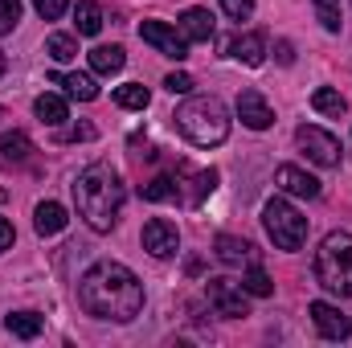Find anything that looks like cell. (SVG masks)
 I'll list each match as a JSON object with an SVG mask.
<instances>
[{
    "instance_id": "cell-29",
    "label": "cell",
    "mask_w": 352,
    "mask_h": 348,
    "mask_svg": "<svg viewBox=\"0 0 352 348\" xmlns=\"http://www.w3.org/2000/svg\"><path fill=\"white\" fill-rule=\"evenodd\" d=\"M316 4V17L328 33H340V0H311Z\"/></svg>"
},
{
    "instance_id": "cell-27",
    "label": "cell",
    "mask_w": 352,
    "mask_h": 348,
    "mask_svg": "<svg viewBox=\"0 0 352 348\" xmlns=\"http://www.w3.org/2000/svg\"><path fill=\"white\" fill-rule=\"evenodd\" d=\"M242 291H246V295H258V299H266V295H274V283H270V274H266L263 266H250V270L242 274Z\"/></svg>"
},
{
    "instance_id": "cell-3",
    "label": "cell",
    "mask_w": 352,
    "mask_h": 348,
    "mask_svg": "<svg viewBox=\"0 0 352 348\" xmlns=\"http://www.w3.org/2000/svg\"><path fill=\"white\" fill-rule=\"evenodd\" d=\"M173 123H176V131L188 144H197V148H217V144L230 140V115H226L221 98H213V94H201V98L180 102Z\"/></svg>"
},
{
    "instance_id": "cell-10",
    "label": "cell",
    "mask_w": 352,
    "mask_h": 348,
    "mask_svg": "<svg viewBox=\"0 0 352 348\" xmlns=\"http://www.w3.org/2000/svg\"><path fill=\"white\" fill-rule=\"evenodd\" d=\"M307 316H311V324L320 328V336H324V340H349V336H352V320L340 312V307L324 303V299L307 303Z\"/></svg>"
},
{
    "instance_id": "cell-22",
    "label": "cell",
    "mask_w": 352,
    "mask_h": 348,
    "mask_svg": "<svg viewBox=\"0 0 352 348\" xmlns=\"http://www.w3.org/2000/svg\"><path fill=\"white\" fill-rule=\"evenodd\" d=\"M33 111H37V119H41V123H50V127H58V123H66V119H70L66 98H58V94H41V98L33 102Z\"/></svg>"
},
{
    "instance_id": "cell-26",
    "label": "cell",
    "mask_w": 352,
    "mask_h": 348,
    "mask_svg": "<svg viewBox=\"0 0 352 348\" xmlns=\"http://www.w3.org/2000/svg\"><path fill=\"white\" fill-rule=\"evenodd\" d=\"M45 54H50L54 62H70V58H78V41H74L70 33H50Z\"/></svg>"
},
{
    "instance_id": "cell-14",
    "label": "cell",
    "mask_w": 352,
    "mask_h": 348,
    "mask_svg": "<svg viewBox=\"0 0 352 348\" xmlns=\"http://www.w3.org/2000/svg\"><path fill=\"white\" fill-rule=\"evenodd\" d=\"M66 209L58 205V201H41L37 209H33V226H37V234L41 238H54V234H62L66 230Z\"/></svg>"
},
{
    "instance_id": "cell-12",
    "label": "cell",
    "mask_w": 352,
    "mask_h": 348,
    "mask_svg": "<svg viewBox=\"0 0 352 348\" xmlns=\"http://www.w3.org/2000/svg\"><path fill=\"white\" fill-rule=\"evenodd\" d=\"M238 119H242L250 131H266V127L274 123V111L266 107V98L258 90H242V94H238Z\"/></svg>"
},
{
    "instance_id": "cell-1",
    "label": "cell",
    "mask_w": 352,
    "mask_h": 348,
    "mask_svg": "<svg viewBox=\"0 0 352 348\" xmlns=\"http://www.w3.org/2000/svg\"><path fill=\"white\" fill-rule=\"evenodd\" d=\"M78 303H82V312L94 316V320L127 324V320H135L140 307H144V283H140L123 262L102 259L78 279Z\"/></svg>"
},
{
    "instance_id": "cell-36",
    "label": "cell",
    "mask_w": 352,
    "mask_h": 348,
    "mask_svg": "<svg viewBox=\"0 0 352 348\" xmlns=\"http://www.w3.org/2000/svg\"><path fill=\"white\" fill-rule=\"evenodd\" d=\"M12 238H16V234H12V221H4V217H0V250H8V246H12Z\"/></svg>"
},
{
    "instance_id": "cell-11",
    "label": "cell",
    "mask_w": 352,
    "mask_h": 348,
    "mask_svg": "<svg viewBox=\"0 0 352 348\" xmlns=\"http://www.w3.org/2000/svg\"><path fill=\"white\" fill-rule=\"evenodd\" d=\"M176 246H180V234H176V226L168 217H152V221L144 226V250H148L152 259H173Z\"/></svg>"
},
{
    "instance_id": "cell-33",
    "label": "cell",
    "mask_w": 352,
    "mask_h": 348,
    "mask_svg": "<svg viewBox=\"0 0 352 348\" xmlns=\"http://www.w3.org/2000/svg\"><path fill=\"white\" fill-rule=\"evenodd\" d=\"M164 90H168V94H188V90H192V78L176 70V74H168V78H164Z\"/></svg>"
},
{
    "instance_id": "cell-30",
    "label": "cell",
    "mask_w": 352,
    "mask_h": 348,
    "mask_svg": "<svg viewBox=\"0 0 352 348\" xmlns=\"http://www.w3.org/2000/svg\"><path fill=\"white\" fill-rule=\"evenodd\" d=\"M21 21V0H0V33H12Z\"/></svg>"
},
{
    "instance_id": "cell-25",
    "label": "cell",
    "mask_w": 352,
    "mask_h": 348,
    "mask_svg": "<svg viewBox=\"0 0 352 348\" xmlns=\"http://www.w3.org/2000/svg\"><path fill=\"white\" fill-rule=\"evenodd\" d=\"M311 107L320 111V115H332V119H340L344 111H349V102H344V94L332 87H320L316 94H311Z\"/></svg>"
},
{
    "instance_id": "cell-23",
    "label": "cell",
    "mask_w": 352,
    "mask_h": 348,
    "mask_svg": "<svg viewBox=\"0 0 352 348\" xmlns=\"http://www.w3.org/2000/svg\"><path fill=\"white\" fill-rule=\"evenodd\" d=\"M74 25H78L82 37H94V33L102 29V8H98L94 0H78V4H74Z\"/></svg>"
},
{
    "instance_id": "cell-24",
    "label": "cell",
    "mask_w": 352,
    "mask_h": 348,
    "mask_svg": "<svg viewBox=\"0 0 352 348\" xmlns=\"http://www.w3.org/2000/svg\"><path fill=\"white\" fill-rule=\"evenodd\" d=\"M115 102L123 107V111H144L148 102H152V94L144 83H123V87H115Z\"/></svg>"
},
{
    "instance_id": "cell-32",
    "label": "cell",
    "mask_w": 352,
    "mask_h": 348,
    "mask_svg": "<svg viewBox=\"0 0 352 348\" xmlns=\"http://www.w3.org/2000/svg\"><path fill=\"white\" fill-rule=\"evenodd\" d=\"M33 8L41 12V21H58L70 8V0H33Z\"/></svg>"
},
{
    "instance_id": "cell-15",
    "label": "cell",
    "mask_w": 352,
    "mask_h": 348,
    "mask_svg": "<svg viewBox=\"0 0 352 348\" xmlns=\"http://www.w3.org/2000/svg\"><path fill=\"white\" fill-rule=\"evenodd\" d=\"M180 33H184V41H209V37H213V17H209V8H184V12H180Z\"/></svg>"
},
{
    "instance_id": "cell-7",
    "label": "cell",
    "mask_w": 352,
    "mask_h": 348,
    "mask_svg": "<svg viewBox=\"0 0 352 348\" xmlns=\"http://www.w3.org/2000/svg\"><path fill=\"white\" fill-rule=\"evenodd\" d=\"M205 299H209V307H213L217 316H226V320H242V316H250V303H246L242 283L209 279V283H205Z\"/></svg>"
},
{
    "instance_id": "cell-20",
    "label": "cell",
    "mask_w": 352,
    "mask_h": 348,
    "mask_svg": "<svg viewBox=\"0 0 352 348\" xmlns=\"http://www.w3.org/2000/svg\"><path fill=\"white\" fill-rule=\"evenodd\" d=\"M4 328H8L12 336H21V340H33V336H41L45 320H41L37 312H12V316H4Z\"/></svg>"
},
{
    "instance_id": "cell-4",
    "label": "cell",
    "mask_w": 352,
    "mask_h": 348,
    "mask_svg": "<svg viewBox=\"0 0 352 348\" xmlns=\"http://www.w3.org/2000/svg\"><path fill=\"white\" fill-rule=\"evenodd\" d=\"M316 279H320L324 291H332L340 299L352 295V234L332 230L320 242V250H316Z\"/></svg>"
},
{
    "instance_id": "cell-34",
    "label": "cell",
    "mask_w": 352,
    "mask_h": 348,
    "mask_svg": "<svg viewBox=\"0 0 352 348\" xmlns=\"http://www.w3.org/2000/svg\"><path fill=\"white\" fill-rule=\"evenodd\" d=\"M274 58H278V66H291V62H295V45H291V41H278V45H274Z\"/></svg>"
},
{
    "instance_id": "cell-37",
    "label": "cell",
    "mask_w": 352,
    "mask_h": 348,
    "mask_svg": "<svg viewBox=\"0 0 352 348\" xmlns=\"http://www.w3.org/2000/svg\"><path fill=\"white\" fill-rule=\"evenodd\" d=\"M4 66H8V62H4V54H0V74H4Z\"/></svg>"
},
{
    "instance_id": "cell-21",
    "label": "cell",
    "mask_w": 352,
    "mask_h": 348,
    "mask_svg": "<svg viewBox=\"0 0 352 348\" xmlns=\"http://www.w3.org/2000/svg\"><path fill=\"white\" fill-rule=\"evenodd\" d=\"M29 152H33V144H29L25 131L0 135V160H4V164H21V160H29Z\"/></svg>"
},
{
    "instance_id": "cell-9",
    "label": "cell",
    "mask_w": 352,
    "mask_h": 348,
    "mask_svg": "<svg viewBox=\"0 0 352 348\" xmlns=\"http://www.w3.org/2000/svg\"><path fill=\"white\" fill-rule=\"evenodd\" d=\"M140 37H144L152 50H160L164 58H173V62H184V58H188L184 33L173 29V25H164V21H140Z\"/></svg>"
},
{
    "instance_id": "cell-35",
    "label": "cell",
    "mask_w": 352,
    "mask_h": 348,
    "mask_svg": "<svg viewBox=\"0 0 352 348\" xmlns=\"http://www.w3.org/2000/svg\"><path fill=\"white\" fill-rule=\"evenodd\" d=\"M62 140H94V127H90V123H78V127H70Z\"/></svg>"
},
{
    "instance_id": "cell-2",
    "label": "cell",
    "mask_w": 352,
    "mask_h": 348,
    "mask_svg": "<svg viewBox=\"0 0 352 348\" xmlns=\"http://www.w3.org/2000/svg\"><path fill=\"white\" fill-rule=\"evenodd\" d=\"M123 180L111 164H90L78 173L74 180V205H78V217L87 221L94 234H111L115 221H119V209H123Z\"/></svg>"
},
{
    "instance_id": "cell-31",
    "label": "cell",
    "mask_w": 352,
    "mask_h": 348,
    "mask_svg": "<svg viewBox=\"0 0 352 348\" xmlns=\"http://www.w3.org/2000/svg\"><path fill=\"white\" fill-rule=\"evenodd\" d=\"M221 12L234 21H246V17H254V0H221Z\"/></svg>"
},
{
    "instance_id": "cell-8",
    "label": "cell",
    "mask_w": 352,
    "mask_h": 348,
    "mask_svg": "<svg viewBox=\"0 0 352 348\" xmlns=\"http://www.w3.org/2000/svg\"><path fill=\"white\" fill-rule=\"evenodd\" d=\"M176 201H184V205H201L213 188H217V173L213 168H192L188 160H180L176 164Z\"/></svg>"
},
{
    "instance_id": "cell-18",
    "label": "cell",
    "mask_w": 352,
    "mask_h": 348,
    "mask_svg": "<svg viewBox=\"0 0 352 348\" xmlns=\"http://www.w3.org/2000/svg\"><path fill=\"white\" fill-rule=\"evenodd\" d=\"M123 62H127V54H123V45H94L90 50V70L94 74H119L123 70Z\"/></svg>"
},
{
    "instance_id": "cell-28",
    "label": "cell",
    "mask_w": 352,
    "mask_h": 348,
    "mask_svg": "<svg viewBox=\"0 0 352 348\" xmlns=\"http://www.w3.org/2000/svg\"><path fill=\"white\" fill-rule=\"evenodd\" d=\"M144 201H176V180L173 176H152L144 188H140Z\"/></svg>"
},
{
    "instance_id": "cell-19",
    "label": "cell",
    "mask_w": 352,
    "mask_h": 348,
    "mask_svg": "<svg viewBox=\"0 0 352 348\" xmlns=\"http://www.w3.org/2000/svg\"><path fill=\"white\" fill-rule=\"evenodd\" d=\"M50 83L66 87V94H70V98H78V102L98 98V87H94V78H90V74H50Z\"/></svg>"
},
{
    "instance_id": "cell-17",
    "label": "cell",
    "mask_w": 352,
    "mask_h": 348,
    "mask_svg": "<svg viewBox=\"0 0 352 348\" xmlns=\"http://www.w3.org/2000/svg\"><path fill=\"white\" fill-rule=\"evenodd\" d=\"M217 259L226 262V266H242V262H254V246L246 242V238H234V234H221L217 242Z\"/></svg>"
},
{
    "instance_id": "cell-5",
    "label": "cell",
    "mask_w": 352,
    "mask_h": 348,
    "mask_svg": "<svg viewBox=\"0 0 352 348\" xmlns=\"http://www.w3.org/2000/svg\"><path fill=\"white\" fill-rule=\"evenodd\" d=\"M263 226L278 250H299L303 238H307V217L295 205H287L283 197H270L263 205Z\"/></svg>"
},
{
    "instance_id": "cell-13",
    "label": "cell",
    "mask_w": 352,
    "mask_h": 348,
    "mask_svg": "<svg viewBox=\"0 0 352 348\" xmlns=\"http://www.w3.org/2000/svg\"><path fill=\"white\" fill-rule=\"evenodd\" d=\"M274 184L283 188V193H291V197H320V180L311 173H303V168H295V164H283L278 173H274Z\"/></svg>"
},
{
    "instance_id": "cell-6",
    "label": "cell",
    "mask_w": 352,
    "mask_h": 348,
    "mask_svg": "<svg viewBox=\"0 0 352 348\" xmlns=\"http://www.w3.org/2000/svg\"><path fill=\"white\" fill-rule=\"evenodd\" d=\"M295 144L303 148V156L311 160V164H320V168H336L340 164V140L336 135H328L324 127H299L295 131Z\"/></svg>"
},
{
    "instance_id": "cell-16",
    "label": "cell",
    "mask_w": 352,
    "mask_h": 348,
    "mask_svg": "<svg viewBox=\"0 0 352 348\" xmlns=\"http://www.w3.org/2000/svg\"><path fill=\"white\" fill-rule=\"evenodd\" d=\"M230 54H234L242 66H263V62H266V41H263V33H242V37H234Z\"/></svg>"
}]
</instances>
